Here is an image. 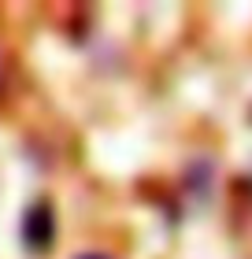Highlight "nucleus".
<instances>
[{
	"label": "nucleus",
	"mask_w": 252,
	"mask_h": 259,
	"mask_svg": "<svg viewBox=\"0 0 252 259\" xmlns=\"http://www.w3.org/2000/svg\"><path fill=\"white\" fill-rule=\"evenodd\" d=\"M82 259H104V255H82Z\"/></svg>",
	"instance_id": "obj_2"
},
{
	"label": "nucleus",
	"mask_w": 252,
	"mask_h": 259,
	"mask_svg": "<svg viewBox=\"0 0 252 259\" xmlns=\"http://www.w3.org/2000/svg\"><path fill=\"white\" fill-rule=\"evenodd\" d=\"M52 233H56V222H52V207L49 204H33L30 215H26V226H22V237H26L30 248H49L52 244Z\"/></svg>",
	"instance_id": "obj_1"
}]
</instances>
